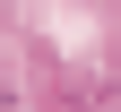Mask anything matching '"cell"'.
I'll return each mask as SVG.
<instances>
[{
	"mask_svg": "<svg viewBox=\"0 0 121 112\" xmlns=\"http://www.w3.org/2000/svg\"><path fill=\"white\" fill-rule=\"evenodd\" d=\"M0 112H17V95H9V86H0Z\"/></svg>",
	"mask_w": 121,
	"mask_h": 112,
	"instance_id": "6da1fadb",
	"label": "cell"
}]
</instances>
